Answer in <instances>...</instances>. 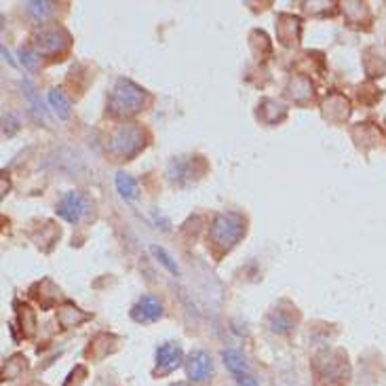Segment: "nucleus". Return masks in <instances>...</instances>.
<instances>
[{
	"label": "nucleus",
	"instance_id": "nucleus-1",
	"mask_svg": "<svg viewBox=\"0 0 386 386\" xmlns=\"http://www.w3.org/2000/svg\"><path fill=\"white\" fill-rule=\"evenodd\" d=\"M144 89L138 87L136 82L127 80V78H118L110 97H108V108L112 114L116 116H127V114H136L142 110L144 106Z\"/></svg>",
	"mask_w": 386,
	"mask_h": 386
},
{
	"label": "nucleus",
	"instance_id": "nucleus-2",
	"mask_svg": "<svg viewBox=\"0 0 386 386\" xmlns=\"http://www.w3.org/2000/svg\"><path fill=\"white\" fill-rule=\"evenodd\" d=\"M314 372H316V385L325 380L327 386H344L348 380V365L346 355L342 353H323L314 359Z\"/></svg>",
	"mask_w": 386,
	"mask_h": 386
},
{
	"label": "nucleus",
	"instance_id": "nucleus-3",
	"mask_svg": "<svg viewBox=\"0 0 386 386\" xmlns=\"http://www.w3.org/2000/svg\"><path fill=\"white\" fill-rule=\"evenodd\" d=\"M243 234H245V220L236 214L216 216V220L209 228V236H211L214 245H218L226 251L241 241Z\"/></svg>",
	"mask_w": 386,
	"mask_h": 386
},
{
	"label": "nucleus",
	"instance_id": "nucleus-4",
	"mask_svg": "<svg viewBox=\"0 0 386 386\" xmlns=\"http://www.w3.org/2000/svg\"><path fill=\"white\" fill-rule=\"evenodd\" d=\"M108 148H110L112 155L129 160L131 156H136L142 148H144L142 131H140L138 127H133V125H123V127H118V129L110 136Z\"/></svg>",
	"mask_w": 386,
	"mask_h": 386
},
{
	"label": "nucleus",
	"instance_id": "nucleus-5",
	"mask_svg": "<svg viewBox=\"0 0 386 386\" xmlns=\"http://www.w3.org/2000/svg\"><path fill=\"white\" fill-rule=\"evenodd\" d=\"M68 45H70V34L64 28H43L40 32L34 34V47L38 53L45 55L60 53L68 49Z\"/></svg>",
	"mask_w": 386,
	"mask_h": 386
},
{
	"label": "nucleus",
	"instance_id": "nucleus-6",
	"mask_svg": "<svg viewBox=\"0 0 386 386\" xmlns=\"http://www.w3.org/2000/svg\"><path fill=\"white\" fill-rule=\"evenodd\" d=\"M186 374L194 385H207L214 376V361L205 351H192L186 361Z\"/></svg>",
	"mask_w": 386,
	"mask_h": 386
},
{
	"label": "nucleus",
	"instance_id": "nucleus-7",
	"mask_svg": "<svg viewBox=\"0 0 386 386\" xmlns=\"http://www.w3.org/2000/svg\"><path fill=\"white\" fill-rule=\"evenodd\" d=\"M184 361V353L180 348V344L175 342H167V344H160L156 348V374H171L173 370H177Z\"/></svg>",
	"mask_w": 386,
	"mask_h": 386
},
{
	"label": "nucleus",
	"instance_id": "nucleus-8",
	"mask_svg": "<svg viewBox=\"0 0 386 386\" xmlns=\"http://www.w3.org/2000/svg\"><path fill=\"white\" fill-rule=\"evenodd\" d=\"M87 207H89V201L80 192H68L57 205V216H62L70 224H77L87 214Z\"/></svg>",
	"mask_w": 386,
	"mask_h": 386
},
{
	"label": "nucleus",
	"instance_id": "nucleus-9",
	"mask_svg": "<svg viewBox=\"0 0 386 386\" xmlns=\"http://www.w3.org/2000/svg\"><path fill=\"white\" fill-rule=\"evenodd\" d=\"M162 316V304L155 296H142L131 309V319L138 323H155Z\"/></svg>",
	"mask_w": 386,
	"mask_h": 386
},
{
	"label": "nucleus",
	"instance_id": "nucleus-10",
	"mask_svg": "<svg viewBox=\"0 0 386 386\" xmlns=\"http://www.w3.org/2000/svg\"><path fill=\"white\" fill-rule=\"evenodd\" d=\"M222 359H224L226 370H228L231 374H234L236 378H238V376H245V374L249 372V363H247L245 355L238 353L236 348H226V351L222 353Z\"/></svg>",
	"mask_w": 386,
	"mask_h": 386
},
{
	"label": "nucleus",
	"instance_id": "nucleus-11",
	"mask_svg": "<svg viewBox=\"0 0 386 386\" xmlns=\"http://www.w3.org/2000/svg\"><path fill=\"white\" fill-rule=\"evenodd\" d=\"M268 325L275 333H290L294 329V319L290 312L281 309H275L268 314Z\"/></svg>",
	"mask_w": 386,
	"mask_h": 386
},
{
	"label": "nucleus",
	"instance_id": "nucleus-12",
	"mask_svg": "<svg viewBox=\"0 0 386 386\" xmlns=\"http://www.w3.org/2000/svg\"><path fill=\"white\" fill-rule=\"evenodd\" d=\"M49 101H51V106H53V110H55V114L60 118H68L70 116V104H68L66 95L60 89H53L49 93Z\"/></svg>",
	"mask_w": 386,
	"mask_h": 386
},
{
	"label": "nucleus",
	"instance_id": "nucleus-13",
	"mask_svg": "<svg viewBox=\"0 0 386 386\" xmlns=\"http://www.w3.org/2000/svg\"><path fill=\"white\" fill-rule=\"evenodd\" d=\"M116 188H118L123 199H136L138 197V186H136V182L127 173H118L116 175Z\"/></svg>",
	"mask_w": 386,
	"mask_h": 386
},
{
	"label": "nucleus",
	"instance_id": "nucleus-14",
	"mask_svg": "<svg viewBox=\"0 0 386 386\" xmlns=\"http://www.w3.org/2000/svg\"><path fill=\"white\" fill-rule=\"evenodd\" d=\"M23 370H26V359H23L21 355H15V357H11V359L6 361L4 372H2V378H4V380H13V378H17L19 372H23Z\"/></svg>",
	"mask_w": 386,
	"mask_h": 386
},
{
	"label": "nucleus",
	"instance_id": "nucleus-15",
	"mask_svg": "<svg viewBox=\"0 0 386 386\" xmlns=\"http://www.w3.org/2000/svg\"><path fill=\"white\" fill-rule=\"evenodd\" d=\"M26 9H28V13L34 19H40L43 21L53 11V2H26Z\"/></svg>",
	"mask_w": 386,
	"mask_h": 386
},
{
	"label": "nucleus",
	"instance_id": "nucleus-16",
	"mask_svg": "<svg viewBox=\"0 0 386 386\" xmlns=\"http://www.w3.org/2000/svg\"><path fill=\"white\" fill-rule=\"evenodd\" d=\"M153 253H155L156 258H158V262H160V264H162V266H165V268H167L171 275H180V268H177V264H175V262L169 258V253H167L162 247H156L155 245V247H153Z\"/></svg>",
	"mask_w": 386,
	"mask_h": 386
},
{
	"label": "nucleus",
	"instance_id": "nucleus-17",
	"mask_svg": "<svg viewBox=\"0 0 386 386\" xmlns=\"http://www.w3.org/2000/svg\"><path fill=\"white\" fill-rule=\"evenodd\" d=\"M19 60H21V64H23L26 68H30V70H34L36 64H38L36 53H32L30 49H21V51H19Z\"/></svg>",
	"mask_w": 386,
	"mask_h": 386
},
{
	"label": "nucleus",
	"instance_id": "nucleus-18",
	"mask_svg": "<svg viewBox=\"0 0 386 386\" xmlns=\"http://www.w3.org/2000/svg\"><path fill=\"white\" fill-rule=\"evenodd\" d=\"M23 89H26V95L30 97V101H32L34 110H36V112H43V101H40V97L36 95L34 87H32V84H30L28 80H23Z\"/></svg>",
	"mask_w": 386,
	"mask_h": 386
},
{
	"label": "nucleus",
	"instance_id": "nucleus-19",
	"mask_svg": "<svg viewBox=\"0 0 386 386\" xmlns=\"http://www.w3.org/2000/svg\"><path fill=\"white\" fill-rule=\"evenodd\" d=\"M236 385L238 386H260L258 385V380L251 376V374H245V376H238L236 378Z\"/></svg>",
	"mask_w": 386,
	"mask_h": 386
},
{
	"label": "nucleus",
	"instance_id": "nucleus-20",
	"mask_svg": "<svg viewBox=\"0 0 386 386\" xmlns=\"http://www.w3.org/2000/svg\"><path fill=\"white\" fill-rule=\"evenodd\" d=\"M171 386H190V385H188V382H175V385Z\"/></svg>",
	"mask_w": 386,
	"mask_h": 386
}]
</instances>
